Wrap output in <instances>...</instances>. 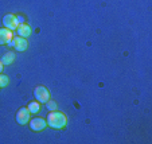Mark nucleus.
<instances>
[{
    "label": "nucleus",
    "instance_id": "obj_1",
    "mask_svg": "<svg viewBox=\"0 0 152 144\" xmlns=\"http://www.w3.org/2000/svg\"><path fill=\"white\" fill-rule=\"evenodd\" d=\"M46 123H47V125H50L54 129H62V128L66 127L67 118L63 113L58 112V110H51L49 113V116H47Z\"/></svg>",
    "mask_w": 152,
    "mask_h": 144
},
{
    "label": "nucleus",
    "instance_id": "obj_9",
    "mask_svg": "<svg viewBox=\"0 0 152 144\" xmlns=\"http://www.w3.org/2000/svg\"><path fill=\"white\" fill-rule=\"evenodd\" d=\"M15 59V54L14 53H6V54L1 57V64L3 65H11Z\"/></svg>",
    "mask_w": 152,
    "mask_h": 144
},
{
    "label": "nucleus",
    "instance_id": "obj_7",
    "mask_svg": "<svg viewBox=\"0 0 152 144\" xmlns=\"http://www.w3.org/2000/svg\"><path fill=\"white\" fill-rule=\"evenodd\" d=\"M12 39V31L8 29H0V45H7Z\"/></svg>",
    "mask_w": 152,
    "mask_h": 144
},
{
    "label": "nucleus",
    "instance_id": "obj_4",
    "mask_svg": "<svg viewBox=\"0 0 152 144\" xmlns=\"http://www.w3.org/2000/svg\"><path fill=\"white\" fill-rule=\"evenodd\" d=\"M3 24H4V27H6V29L11 30V31L16 30L18 26H19L18 19H16V15H12V14L6 15V16L3 18Z\"/></svg>",
    "mask_w": 152,
    "mask_h": 144
},
{
    "label": "nucleus",
    "instance_id": "obj_10",
    "mask_svg": "<svg viewBox=\"0 0 152 144\" xmlns=\"http://www.w3.org/2000/svg\"><path fill=\"white\" fill-rule=\"evenodd\" d=\"M40 102L39 101H32V102H30L28 107H27V109L30 110V113H32V115H35V113H38L40 110Z\"/></svg>",
    "mask_w": 152,
    "mask_h": 144
},
{
    "label": "nucleus",
    "instance_id": "obj_14",
    "mask_svg": "<svg viewBox=\"0 0 152 144\" xmlns=\"http://www.w3.org/2000/svg\"><path fill=\"white\" fill-rule=\"evenodd\" d=\"M1 70H3V64H1V61H0V73H1Z\"/></svg>",
    "mask_w": 152,
    "mask_h": 144
},
{
    "label": "nucleus",
    "instance_id": "obj_12",
    "mask_svg": "<svg viewBox=\"0 0 152 144\" xmlns=\"http://www.w3.org/2000/svg\"><path fill=\"white\" fill-rule=\"evenodd\" d=\"M46 107H47V109H50V110H57V104H55L54 101H47L46 102Z\"/></svg>",
    "mask_w": 152,
    "mask_h": 144
},
{
    "label": "nucleus",
    "instance_id": "obj_13",
    "mask_svg": "<svg viewBox=\"0 0 152 144\" xmlns=\"http://www.w3.org/2000/svg\"><path fill=\"white\" fill-rule=\"evenodd\" d=\"M16 19H18V23L19 24H23L24 23V18L22 15H16Z\"/></svg>",
    "mask_w": 152,
    "mask_h": 144
},
{
    "label": "nucleus",
    "instance_id": "obj_3",
    "mask_svg": "<svg viewBox=\"0 0 152 144\" xmlns=\"http://www.w3.org/2000/svg\"><path fill=\"white\" fill-rule=\"evenodd\" d=\"M47 123L45 118L42 117H34V118H30V127H31L32 131H35V132H40V131H43L45 128H46Z\"/></svg>",
    "mask_w": 152,
    "mask_h": 144
},
{
    "label": "nucleus",
    "instance_id": "obj_5",
    "mask_svg": "<svg viewBox=\"0 0 152 144\" xmlns=\"http://www.w3.org/2000/svg\"><path fill=\"white\" fill-rule=\"evenodd\" d=\"M30 115H31V113H30V110L27 109V108H20L16 113V121L20 125L27 124L30 121Z\"/></svg>",
    "mask_w": 152,
    "mask_h": 144
},
{
    "label": "nucleus",
    "instance_id": "obj_2",
    "mask_svg": "<svg viewBox=\"0 0 152 144\" xmlns=\"http://www.w3.org/2000/svg\"><path fill=\"white\" fill-rule=\"evenodd\" d=\"M34 96H35V98H37V101L42 102V104H46L47 101L50 100V93L45 86H37L35 88Z\"/></svg>",
    "mask_w": 152,
    "mask_h": 144
},
{
    "label": "nucleus",
    "instance_id": "obj_6",
    "mask_svg": "<svg viewBox=\"0 0 152 144\" xmlns=\"http://www.w3.org/2000/svg\"><path fill=\"white\" fill-rule=\"evenodd\" d=\"M14 47L15 50H18V51H24V50L27 49V46H28V43H27L26 38L23 37H16L14 38Z\"/></svg>",
    "mask_w": 152,
    "mask_h": 144
},
{
    "label": "nucleus",
    "instance_id": "obj_11",
    "mask_svg": "<svg viewBox=\"0 0 152 144\" xmlns=\"http://www.w3.org/2000/svg\"><path fill=\"white\" fill-rule=\"evenodd\" d=\"M8 82H10L8 77L0 73V88H6L7 85H8Z\"/></svg>",
    "mask_w": 152,
    "mask_h": 144
},
{
    "label": "nucleus",
    "instance_id": "obj_8",
    "mask_svg": "<svg viewBox=\"0 0 152 144\" xmlns=\"http://www.w3.org/2000/svg\"><path fill=\"white\" fill-rule=\"evenodd\" d=\"M16 32L19 37H23V38H27L31 35V29H30V26H27L26 23L23 24H19L16 29Z\"/></svg>",
    "mask_w": 152,
    "mask_h": 144
}]
</instances>
